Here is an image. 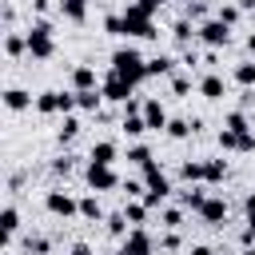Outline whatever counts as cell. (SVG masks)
<instances>
[{
	"label": "cell",
	"mask_w": 255,
	"mask_h": 255,
	"mask_svg": "<svg viewBox=\"0 0 255 255\" xmlns=\"http://www.w3.org/2000/svg\"><path fill=\"white\" fill-rule=\"evenodd\" d=\"M112 72L124 76V80H131V84H139V80H147V60L135 48H116L112 52Z\"/></svg>",
	"instance_id": "cell-1"
},
{
	"label": "cell",
	"mask_w": 255,
	"mask_h": 255,
	"mask_svg": "<svg viewBox=\"0 0 255 255\" xmlns=\"http://www.w3.org/2000/svg\"><path fill=\"white\" fill-rule=\"evenodd\" d=\"M143 179H147L143 203H147V207H159V203H163V199L171 195V179H167V175H163V171H159L155 163H147V167H143Z\"/></svg>",
	"instance_id": "cell-2"
},
{
	"label": "cell",
	"mask_w": 255,
	"mask_h": 255,
	"mask_svg": "<svg viewBox=\"0 0 255 255\" xmlns=\"http://www.w3.org/2000/svg\"><path fill=\"white\" fill-rule=\"evenodd\" d=\"M28 52H32V60H48V56L56 52V44H52V24H48V20H36V24L28 28Z\"/></svg>",
	"instance_id": "cell-3"
},
{
	"label": "cell",
	"mask_w": 255,
	"mask_h": 255,
	"mask_svg": "<svg viewBox=\"0 0 255 255\" xmlns=\"http://www.w3.org/2000/svg\"><path fill=\"white\" fill-rule=\"evenodd\" d=\"M124 36H139V40H151V36H159L155 32V24H151V16L143 12V8H128L124 12Z\"/></svg>",
	"instance_id": "cell-4"
},
{
	"label": "cell",
	"mask_w": 255,
	"mask_h": 255,
	"mask_svg": "<svg viewBox=\"0 0 255 255\" xmlns=\"http://www.w3.org/2000/svg\"><path fill=\"white\" fill-rule=\"evenodd\" d=\"M131 88H135V84H131V80H124V76H116V72L100 84L104 100H112V104H128V100H131Z\"/></svg>",
	"instance_id": "cell-5"
},
{
	"label": "cell",
	"mask_w": 255,
	"mask_h": 255,
	"mask_svg": "<svg viewBox=\"0 0 255 255\" xmlns=\"http://www.w3.org/2000/svg\"><path fill=\"white\" fill-rule=\"evenodd\" d=\"M88 187L92 191H112V187H120V175L108 163H88Z\"/></svg>",
	"instance_id": "cell-6"
},
{
	"label": "cell",
	"mask_w": 255,
	"mask_h": 255,
	"mask_svg": "<svg viewBox=\"0 0 255 255\" xmlns=\"http://www.w3.org/2000/svg\"><path fill=\"white\" fill-rule=\"evenodd\" d=\"M199 40H203L207 48H223V44L231 40V28H227L223 20H203V28H199Z\"/></svg>",
	"instance_id": "cell-7"
},
{
	"label": "cell",
	"mask_w": 255,
	"mask_h": 255,
	"mask_svg": "<svg viewBox=\"0 0 255 255\" xmlns=\"http://www.w3.org/2000/svg\"><path fill=\"white\" fill-rule=\"evenodd\" d=\"M120 255H151V235H147L143 227H131V231L124 235Z\"/></svg>",
	"instance_id": "cell-8"
},
{
	"label": "cell",
	"mask_w": 255,
	"mask_h": 255,
	"mask_svg": "<svg viewBox=\"0 0 255 255\" xmlns=\"http://www.w3.org/2000/svg\"><path fill=\"white\" fill-rule=\"evenodd\" d=\"M44 207H48L52 215H64V219L80 211V203H76V199H72L68 191H48V195H44Z\"/></svg>",
	"instance_id": "cell-9"
},
{
	"label": "cell",
	"mask_w": 255,
	"mask_h": 255,
	"mask_svg": "<svg viewBox=\"0 0 255 255\" xmlns=\"http://www.w3.org/2000/svg\"><path fill=\"white\" fill-rule=\"evenodd\" d=\"M143 124H147V131H167V112H163V104L159 100H147L143 104Z\"/></svg>",
	"instance_id": "cell-10"
},
{
	"label": "cell",
	"mask_w": 255,
	"mask_h": 255,
	"mask_svg": "<svg viewBox=\"0 0 255 255\" xmlns=\"http://www.w3.org/2000/svg\"><path fill=\"white\" fill-rule=\"evenodd\" d=\"M72 88H76V92H96V72H92L88 64H76V68H72Z\"/></svg>",
	"instance_id": "cell-11"
},
{
	"label": "cell",
	"mask_w": 255,
	"mask_h": 255,
	"mask_svg": "<svg viewBox=\"0 0 255 255\" xmlns=\"http://www.w3.org/2000/svg\"><path fill=\"white\" fill-rule=\"evenodd\" d=\"M36 112H40V116L64 112V92H40V96H36Z\"/></svg>",
	"instance_id": "cell-12"
},
{
	"label": "cell",
	"mask_w": 255,
	"mask_h": 255,
	"mask_svg": "<svg viewBox=\"0 0 255 255\" xmlns=\"http://www.w3.org/2000/svg\"><path fill=\"white\" fill-rule=\"evenodd\" d=\"M4 108H8V112H24V108H32V96H28L24 88H8V92H4Z\"/></svg>",
	"instance_id": "cell-13"
},
{
	"label": "cell",
	"mask_w": 255,
	"mask_h": 255,
	"mask_svg": "<svg viewBox=\"0 0 255 255\" xmlns=\"http://www.w3.org/2000/svg\"><path fill=\"white\" fill-rule=\"evenodd\" d=\"M88 159H92V163H108V167H112V163H116V143H112V139L92 143V155H88Z\"/></svg>",
	"instance_id": "cell-14"
},
{
	"label": "cell",
	"mask_w": 255,
	"mask_h": 255,
	"mask_svg": "<svg viewBox=\"0 0 255 255\" xmlns=\"http://www.w3.org/2000/svg\"><path fill=\"white\" fill-rule=\"evenodd\" d=\"M199 215H203V223H223V219H227V203H223V199H207V203L199 207Z\"/></svg>",
	"instance_id": "cell-15"
},
{
	"label": "cell",
	"mask_w": 255,
	"mask_h": 255,
	"mask_svg": "<svg viewBox=\"0 0 255 255\" xmlns=\"http://www.w3.org/2000/svg\"><path fill=\"white\" fill-rule=\"evenodd\" d=\"M16 227H20V211H16L12 203H8V207L0 211V231H4V243H8L12 235H16Z\"/></svg>",
	"instance_id": "cell-16"
},
{
	"label": "cell",
	"mask_w": 255,
	"mask_h": 255,
	"mask_svg": "<svg viewBox=\"0 0 255 255\" xmlns=\"http://www.w3.org/2000/svg\"><path fill=\"white\" fill-rule=\"evenodd\" d=\"M199 92H203L207 100H223V80H219V76H203V80H199Z\"/></svg>",
	"instance_id": "cell-17"
},
{
	"label": "cell",
	"mask_w": 255,
	"mask_h": 255,
	"mask_svg": "<svg viewBox=\"0 0 255 255\" xmlns=\"http://www.w3.org/2000/svg\"><path fill=\"white\" fill-rule=\"evenodd\" d=\"M171 68H175L171 56H155V60H147V76H171Z\"/></svg>",
	"instance_id": "cell-18"
},
{
	"label": "cell",
	"mask_w": 255,
	"mask_h": 255,
	"mask_svg": "<svg viewBox=\"0 0 255 255\" xmlns=\"http://www.w3.org/2000/svg\"><path fill=\"white\" fill-rule=\"evenodd\" d=\"M100 100H104V92L96 88V92H76V108H84V112H96L100 108Z\"/></svg>",
	"instance_id": "cell-19"
},
{
	"label": "cell",
	"mask_w": 255,
	"mask_h": 255,
	"mask_svg": "<svg viewBox=\"0 0 255 255\" xmlns=\"http://www.w3.org/2000/svg\"><path fill=\"white\" fill-rule=\"evenodd\" d=\"M223 175H227V163H223V159H207V163H203V179H207V183H219Z\"/></svg>",
	"instance_id": "cell-20"
},
{
	"label": "cell",
	"mask_w": 255,
	"mask_h": 255,
	"mask_svg": "<svg viewBox=\"0 0 255 255\" xmlns=\"http://www.w3.org/2000/svg\"><path fill=\"white\" fill-rule=\"evenodd\" d=\"M60 8H64V16H68V20H76V24L88 16V0H64Z\"/></svg>",
	"instance_id": "cell-21"
},
{
	"label": "cell",
	"mask_w": 255,
	"mask_h": 255,
	"mask_svg": "<svg viewBox=\"0 0 255 255\" xmlns=\"http://www.w3.org/2000/svg\"><path fill=\"white\" fill-rule=\"evenodd\" d=\"M24 48H28V36H20V32H8V36H4V52H8V56H20Z\"/></svg>",
	"instance_id": "cell-22"
},
{
	"label": "cell",
	"mask_w": 255,
	"mask_h": 255,
	"mask_svg": "<svg viewBox=\"0 0 255 255\" xmlns=\"http://www.w3.org/2000/svg\"><path fill=\"white\" fill-rule=\"evenodd\" d=\"M120 128H124V135H143V131H147L143 112H139V116H124V124H120Z\"/></svg>",
	"instance_id": "cell-23"
},
{
	"label": "cell",
	"mask_w": 255,
	"mask_h": 255,
	"mask_svg": "<svg viewBox=\"0 0 255 255\" xmlns=\"http://www.w3.org/2000/svg\"><path fill=\"white\" fill-rule=\"evenodd\" d=\"M191 131H195L191 120H171V124H167V135H171V139H187Z\"/></svg>",
	"instance_id": "cell-24"
},
{
	"label": "cell",
	"mask_w": 255,
	"mask_h": 255,
	"mask_svg": "<svg viewBox=\"0 0 255 255\" xmlns=\"http://www.w3.org/2000/svg\"><path fill=\"white\" fill-rule=\"evenodd\" d=\"M80 215H84V219H104V207H100V199H96V195L80 199Z\"/></svg>",
	"instance_id": "cell-25"
},
{
	"label": "cell",
	"mask_w": 255,
	"mask_h": 255,
	"mask_svg": "<svg viewBox=\"0 0 255 255\" xmlns=\"http://www.w3.org/2000/svg\"><path fill=\"white\" fill-rule=\"evenodd\" d=\"M147 211H151L147 203H128V207H124V215H128V223H131V227H139V223L147 219Z\"/></svg>",
	"instance_id": "cell-26"
},
{
	"label": "cell",
	"mask_w": 255,
	"mask_h": 255,
	"mask_svg": "<svg viewBox=\"0 0 255 255\" xmlns=\"http://www.w3.org/2000/svg\"><path fill=\"white\" fill-rule=\"evenodd\" d=\"M239 143H243V135H239V131H231V128H223V131H219V147H223V151H239Z\"/></svg>",
	"instance_id": "cell-27"
},
{
	"label": "cell",
	"mask_w": 255,
	"mask_h": 255,
	"mask_svg": "<svg viewBox=\"0 0 255 255\" xmlns=\"http://www.w3.org/2000/svg\"><path fill=\"white\" fill-rule=\"evenodd\" d=\"M104 223H108V231H112L116 239H120V235H128V215H124V211H116V215H108Z\"/></svg>",
	"instance_id": "cell-28"
},
{
	"label": "cell",
	"mask_w": 255,
	"mask_h": 255,
	"mask_svg": "<svg viewBox=\"0 0 255 255\" xmlns=\"http://www.w3.org/2000/svg\"><path fill=\"white\" fill-rule=\"evenodd\" d=\"M235 80H239L243 88H255V60H247V64H239V68H235Z\"/></svg>",
	"instance_id": "cell-29"
},
{
	"label": "cell",
	"mask_w": 255,
	"mask_h": 255,
	"mask_svg": "<svg viewBox=\"0 0 255 255\" xmlns=\"http://www.w3.org/2000/svg\"><path fill=\"white\" fill-rule=\"evenodd\" d=\"M128 163H139V167H147V163H151V151H147L143 143H135V147H128Z\"/></svg>",
	"instance_id": "cell-30"
},
{
	"label": "cell",
	"mask_w": 255,
	"mask_h": 255,
	"mask_svg": "<svg viewBox=\"0 0 255 255\" xmlns=\"http://www.w3.org/2000/svg\"><path fill=\"white\" fill-rule=\"evenodd\" d=\"M227 128H231V131H239V135H247V131H251V124H247V116H243V112H231V116H227Z\"/></svg>",
	"instance_id": "cell-31"
},
{
	"label": "cell",
	"mask_w": 255,
	"mask_h": 255,
	"mask_svg": "<svg viewBox=\"0 0 255 255\" xmlns=\"http://www.w3.org/2000/svg\"><path fill=\"white\" fill-rule=\"evenodd\" d=\"M76 131H80V120H76V116H64V128H60V143L76 139Z\"/></svg>",
	"instance_id": "cell-32"
},
{
	"label": "cell",
	"mask_w": 255,
	"mask_h": 255,
	"mask_svg": "<svg viewBox=\"0 0 255 255\" xmlns=\"http://www.w3.org/2000/svg\"><path fill=\"white\" fill-rule=\"evenodd\" d=\"M183 179H187V183H199V179H203V163H199V159H187V163H183Z\"/></svg>",
	"instance_id": "cell-33"
},
{
	"label": "cell",
	"mask_w": 255,
	"mask_h": 255,
	"mask_svg": "<svg viewBox=\"0 0 255 255\" xmlns=\"http://www.w3.org/2000/svg\"><path fill=\"white\" fill-rule=\"evenodd\" d=\"M239 12H243V8H239V4H223V8H219V16H215V20H223V24H227V28H231V24H235V20H239Z\"/></svg>",
	"instance_id": "cell-34"
},
{
	"label": "cell",
	"mask_w": 255,
	"mask_h": 255,
	"mask_svg": "<svg viewBox=\"0 0 255 255\" xmlns=\"http://www.w3.org/2000/svg\"><path fill=\"white\" fill-rule=\"evenodd\" d=\"M183 203H187V207H195V211H199V207H203V203H207V195H203V187H191V191H183Z\"/></svg>",
	"instance_id": "cell-35"
},
{
	"label": "cell",
	"mask_w": 255,
	"mask_h": 255,
	"mask_svg": "<svg viewBox=\"0 0 255 255\" xmlns=\"http://www.w3.org/2000/svg\"><path fill=\"white\" fill-rule=\"evenodd\" d=\"M171 36H175L179 44H187V40H191V24H187V20H175V24H171Z\"/></svg>",
	"instance_id": "cell-36"
},
{
	"label": "cell",
	"mask_w": 255,
	"mask_h": 255,
	"mask_svg": "<svg viewBox=\"0 0 255 255\" xmlns=\"http://www.w3.org/2000/svg\"><path fill=\"white\" fill-rule=\"evenodd\" d=\"M187 88H191L187 76H171V92H175V96H187Z\"/></svg>",
	"instance_id": "cell-37"
},
{
	"label": "cell",
	"mask_w": 255,
	"mask_h": 255,
	"mask_svg": "<svg viewBox=\"0 0 255 255\" xmlns=\"http://www.w3.org/2000/svg\"><path fill=\"white\" fill-rule=\"evenodd\" d=\"M104 28H108L112 36H120V32H124V16H108V20H104Z\"/></svg>",
	"instance_id": "cell-38"
},
{
	"label": "cell",
	"mask_w": 255,
	"mask_h": 255,
	"mask_svg": "<svg viewBox=\"0 0 255 255\" xmlns=\"http://www.w3.org/2000/svg\"><path fill=\"white\" fill-rule=\"evenodd\" d=\"M139 191H143V183H139V179H124V195H128V199H135Z\"/></svg>",
	"instance_id": "cell-39"
},
{
	"label": "cell",
	"mask_w": 255,
	"mask_h": 255,
	"mask_svg": "<svg viewBox=\"0 0 255 255\" xmlns=\"http://www.w3.org/2000/svg\"><path fill=\"white\" fill-rule=\"evenodd\" d=\"M163 223H167V227H179V223H183V211L167 207V211H163Z\"/></svg>",
	"instance_id": "cell-40"
},
{
	"label": "cell",
	"mask_w": 255,
	"mask_h": 255,
	"mask_svg": "<svg viewBox=\"0 0 255 255\" xmlns=\"http://www.w3.org/2000/svg\"><path fill=\"white\" fill-rule=\"evenodd\" d=\"M52 171H56V175H68V171H72V159H56Z\"/></svg>",
	"instance_id": "cell-41"
},
{
	"label": "cell",
	"mask_w": 255,
	"mask_h": 255,
	"mask_svg": "<svg viewBox=\"0 0 255 255\" xmlns=\"http://www.w3.org/2000/svg\"><path fill=\"white\" fill-rule=\"evenodd\" d=\"M163 247H167V251H179V235H175V231H171V235H163Z\"/></svg>",
	"instance_id": "cell-42"
},
{
	"label": "cell",
	"mask_w": 255,
	"mask_h": 255,
	"mask_svg": "<svg viewBox=\"0 0 255 255\" xmlns=\"http://www.w3.org/2000/svg\"><path fill=\"white\" fill-rule=\"evenodd\" d=\"M187 12H191V16H195V20H203V16H207V4H191V8H187Z\"/></svg>",
	"instance_id": "cell-43"
},
{
	"label": "cell",
	"mask_w": 255,
	"mask_h": 255,
	"mask_svg": "<svg viewBox=\"0 0 255 255\" xmlns=\"http://www.w3.org/2000/svg\"><path fill=\"white\" fill-rule=\"evenodd\" d=\"M239 239H243V247H251V243H255V227H243V235H239Z\"/></svg>",
	"instance_id": "cell-44"
},
{
	"label": "cell",
	"mask_w": 255,
	"mask_h": 255,
	"mask_svg": "<svg viewBox=\"0 0 255 255\" xmlns=\"http://www.w3.org/2000/svg\"><path fill=\"white\" fill-rule=\"evenodd\" d=\"M72 255H92V247H88V243H76V247H72Z\"/></svg>",
	"instance_id": "cell-45"
},
{
	"label": "cell",
	"mask_w": 255,
	"mask_h": 255,
	"mask_svg": "<svg viewBox=\"0 0 255 255\" xmlns=\"http://www.w3.org/2000/svg\"><path fill=\"white\" fill-rule=\"evenodd\" d=\"M243 207H247V219H251V215H255V191L247 195V203H243Z\"/></svg>",
	"instance_id": "cell-46"
},
{
	"label": "cell",
	"mask_w": 255,
	"mask_h": 255,
	"mask_svg": "<svg viewBox=\"0 0 255 255\" xmlns=\"http://www.w3.org/2000/svg\"><path fill=\"white\" fill-rule=\"evenodd\" d=\"M187 255H215V251H211V247H191Z\"/></svg>",
	"instance_id": "cell-47"
},
{
	"label": "cell",
	"mask_w": 255,
	"mask_h": 255,
	"mask_svg": "<svg viewBox=\"0 0 255 255\" xmlns=\"http://www.w3.org/2000/svg\"><path fill=\"white\" fill-rule=\"evenodd\" d=\"M235 4H239L243 12H247V8H255V0H235Z\"/></svg>",
	"instance_id": "cell-48"
},
{
	"label": "cell",
	"mask_w": 255,
	"mask_h": 255,
	"mask_svg": "<svg viewBox=\"0 0 255 255\" xmlns=\"http://www.w3.org/2000/svg\"><path fill=\"white\" fill-rule=\"evenodd\" d=\"M247 52H255V32H251V36H247Z\"/></svg>",
	"instance_id": "cell-49"
},
{
	"label": "cell",
	"mask_w": 255,
	"mask_h": 255,
	"mask_svg": "<svg viewBox=\"0 0 255 255\" xmlns=\"http://www.w3.org/2000/svg\"><path fill=\"white\" fill-rule=\"evenodd\" d=\"M243 255H255V247H247V251H243Z\"/></svg>",
	"instance_id": "cell-50"
}]
</instances>
